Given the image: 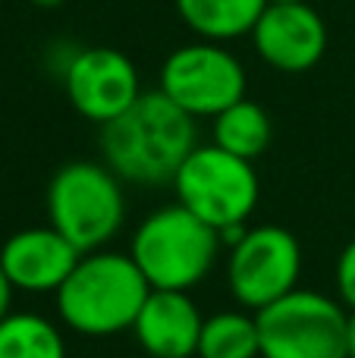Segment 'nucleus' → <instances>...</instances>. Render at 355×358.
I'll return each mask as SVG.
<instances>
[{
	"instance_id": "f257e3e1",
	"label": "nucleus",
	"mask_w": 355,
	"mask_h": 358,
	"mask_svg": "<svg viewBox=\"0 0 355 358\" xmlns=\"http://www.w3.org/2000/svg\"><path fill=\"white\" fill-rule=\"evenodd\" d=\"M101 161L129 185H170L198 145V120L173 104L161 88L142 98L117 120L101 126Z\"/></svg>"
},
{
	"instance_id": "f03ea898",
	"label": "nucleus",
	"mask_w": 355,
	"mask_h": 358,
	"mask_svg": "<svg viewBox=\"0 0 355 358\" xmlns=\"http://www.w3.org/2000/svg\"><path fill=\"white\" fill-rule=\"evenodd\" d=\"M151 283L129 252H85L66 283L54 292L57 317L79 336H117L132 330Z\"/></svg>"
},
{
	"instance_id": "7ed1b4c3",
	"label": "nucleus",
	"mask_w": 355,
	"mask_h": 358,
	"mask_svg": "<svg viewBox=\"0 0 355 358\" xmlns=\"http://www.w3.org/2000/svg\"><path fill=\"white\" fill-rule=\"evenodd\" d=\"M220 233L186 210L180 201L151 210L136 227L129 255L151 289L192 292L208 280L220 255Z\"/></svg>"
},
{
	"instance_id": "20e7f679",
	"label": "nucleus",
	"mask_w": 355,
	"mask_h": 358,
	"mask_svg": "<svg viewBox=\"0 0 355 358\" xmlns=\"http://www.w3.org/2000/svg\"><path fill=\"white\" fill-rule=\"evenodd\" d=\"M170 185L176 192V201L217 229L224 245H233L245 233L249 217L255 214L261 198L255 161L230 155L214 142L195 145Z\"/></svg>"
},
{
	"instance_id": "39448f33",
	"label": "nucleus",
	"mask_w": 355,
	"mask_h": 358,
	"mask_svg": "<svg viewBox=\"0 0 355 358\" xmlns=\"http://www.w3.org/2000/svg\"><path fill=\"white\" fill-rule=\"evenodd\" d=\"M123 179L104 161H69L48 182V223L82 255L107 248L126 223Z\"/></svg>"
},
{
	"instance_id": "423d86ee",
	"label": "nucleus",
	"mask_w": 355,
	"mask_h": 358,
	"mask_svg": "<svg viewBox=\"0 0 355 358\" xmlns=\"http://www.w3.org/2000/svg\"><path fill=\"white\" fill-rule=\"evenodd\" d=\"M157 88L192 120H214L245 98L249 73L226 44L195 38L164 57Z\"/></svg>"
},
{
	"instance_id": "0eeeda50",
	"label": "nucleus",
	"mask_w": 355,
	"mask_h": 358,
	"mask_svg": "<svg viewBox=\"0 0 355 358\" xmlns=\"http://www.w3.org/2000/svg\"><path fill=\"white\" fill-rule=\"evenodd\" d=\"M343 302L314 289H293L255 311L261 358H346Z\"/></svg>"
},
{
	"instance_id": "6e6552de",
	"label": "nucleus",
	"mask_w": 355,
	"mask_h": 358,
	"mask_svg": "<svg viewBox=\"0 0 355 358\" xmlns=\"http://www.w3.org/2000/svg\"><path fill=\"white\" fill-rule=\"evenodd\" d=\"M299 277L302 245L287 227L277 223L245 227L226 255V286L245 311H261L299 289Z\"/></svg>"
},
{
	"instance_id": "1a4fd4ad",
	"label": "nucleus",
	"mask_w": 355,
	"mask_h": 358,
	"mask_svg": "<svg viewBox=\"0 0 355 358\" xmlns=\"http://www.w3.org/2000/svg\"><path fill=\"white\" fill-rule=\"evenodd\" d=\"M63 94L82 120L104 126L142 98V76L129 54L110 44L75 48L60 69Z\"/></svg>"
},
{
	"instance_id": "9d476101",
	"label": "nucleus",
	"mask_w": 355,
	"mask_h": 358,
	"mask_svg": "<svg viewBox=\"0 0 355 358\" xmlns=\"http://www.w3.org/2000/svg\"><path fill=\"white\" fill-rule=\"evenodd\" d=\"M249 38L255 54L287 76L308 73L327 54V22L312 3H268Z\"/></svg>"
},
{
	"instance_id": "9b49d317",
	"label": "nucleus",
	"mask_w": 355,
	"mask_h": 358,
	"mask_svg": "<svg viewBox=\"0 0 355 358\" xmlns=\"http://www.w3.org/2000/svg\"><path fill=\"white\" fill-rule=\"evenodd\" d=\"M79 258V248L66 236L57 233L50 223L19 229L0 245V267L10 286L29 296H54L66 283Z\"/></svg>"
},
{
	"instance_id": "f8f14e48",
	"label": "nucleus",
	"mask_w": 355,
	"mask_h": 358,
	"mask_svg": "<svg viewBox=\"0 0 355 358\" xmlns=\"http://www.w3.org/2000/svg\"><path fill=\"white\" fill-rule=\"evenodd\" d=\"M201 327L205 317L192 292L151 289L132 324V336L148 358H195Z\"/></svg>"
},
{
	"instance_id": "ddd939ff",
	"label": "nucleus",
	"mask_w": 355,
	"mask_h": 358,
	"mask_svg": "<svg viewBox=\"0 0 355 358\" xmlns=\"http://www.w3.org/2000/svg\"><path fill=\"white\" fill-rule=\"evenodd\" d=\"M173 6L195 38L230 44L252 35L268 0H173Z\"/></svg>"
},
{
	"instance_id": "4468645a",
	"label": "nucleus",
	"mask_w": 355,
	"mask_h": 358,
	"mask_svg": "<svg viewBox=\"0 0 355 358\" xmlns=\"http://www.w3.org/2000/svg\"><path fill=\"white\" fill-rule=\"evenodd\" d=\"M270 138H274L270 113L252 98L236 101L233 107H226L224 113L211 120V142L217 148L230 151V155L245 157V161L261 157L268 151Z\"/></svg>"
},
{
	"instance_id": "2eb2a0df",
	"label": "nucleus",
	"mask_w": 355,
	"mask_h": 358,
	"mask_svg": "<svg viewBox=\"0 0 355 358\" xmlns=\"http://www.w3.org/2000/svg\"><path fill=\"white\" fill-rule=\"evenodd\" d=\"M0 358H66V340L50 317L10 311L0 321Z\"/></svg>"
},
{
	"instance_id": "dca6fc26",
	"label": "nucleus",
	"mask_w": 355,
	"mask_h": 358,
	"mask_svg": "<svg viewBox=\"0 0 355 358\" xmlns=\"http://www.w3.org/2000/svg\"><path fill=\"white\" fill-rule=\"evenodd\" d=\"M195 358H261L255 311H217L205 317Z\"/></svg>"
},
{
	"instance_id": "f3484780",
	"label": "nucleus",
	"mask_w": 355,
	"mask_h": 358,
	"mask_svg": "<svg viewBox=\"0 0 355 358\" xmlns=\"http://www.w3.org/2000/svg\"><path fill=\"white\" fill-rule=\"evenodd\" d=\"M333 280H337L340 302L346 305V311H355V239L346 242V248L340 252Z\"/></svg>"
},
{
	"instance_id": "a211bd4d",
	"label": "nucleus",
	"mask_w": 355,
	"mask_h": 358,
	"mask_svg": "<svg viewBox=\"0 0 355 358\" xmlns=\"http://www.w3.org/2000/svg\"><path fill=\"white\" fill-rule=\"evenodd\" d=\"M13 286H10V280H6V273H3V267H0V321H3L6 315H10V305H13Z\"/></svg>"
},
{
	"instance_id": "6ab92c4d",
	"label": "nucleus",
	"mask_w": 355,
	"mask_h": 358,
	"mask_svg": "<svg viewBox=\"0 0 355 358\" xmlns=\"http://www.w3.org/2000/svg\"><path fill=\"white\" fill-rule=\"evenodd\" d=\"M346 358H355V311L346 317Z\"/></svg>"
},
{
	"instance_id": "aec40b11",
	"label": "nucleus",
	"mask_w": 355,
	"mask_h": 358,
	"mask_svg": "<svg viewBox=\"0 0 355 358\" xmlns=\"http://www.w3.org/2000/svg\"><path fill=\"white\" fill-rule=\"evenodd\" d=\"M31 3H38V6H60L63 0H31Z\"/></svg>"
},
{
	"instance_id": "412c9836",
	"label": "nucleus",
	"mask_w": 355,
	"mask_h": 358,
	"mask_svg": "<svg viewBox=\"0 0 355 358\" xmlns=\"http://www.w3.org/2000/svg\"><path fill=\"white\" fill-rule=\"evenodd\" d=\"M268 3H312V0H268Z\"/></svg>"
}]
</instances>
